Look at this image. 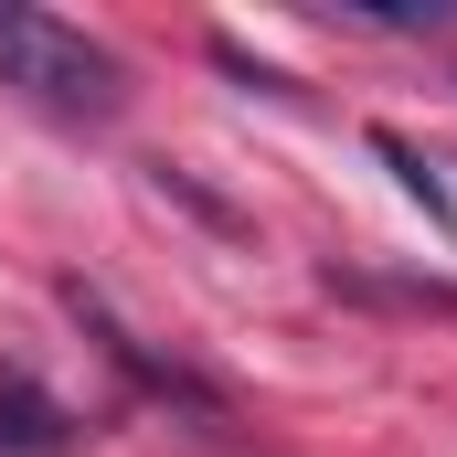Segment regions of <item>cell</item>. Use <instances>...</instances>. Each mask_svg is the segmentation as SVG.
I'll return each mask as SVG.
<instances>
[{"label":"cell","instance_id":"6da1fadb","mask_svg":"<svg viewBox=\"0 0 457 457\" xmlns=\"http://www.w3.org/2000/svg\"><path fill=\"white\" fill-rule=\"evenodd\" d=\"M0 86H21L54 117H117L128 107V64L107 43L54 21V11H21V0H0Z\"/></svg>","mask_w":457,"mask_h":457},{"label":"cell","instance_id":"3957f363","mask_svg":"<svg viewBox=\"0 0 457 457\" xmlns=\"http://www.w3.org/2000/svg\"><path fill=\"white\" fill-rule=\"evenodd\" d=\"M372 149H383V160H394V170H404V192H415V203H426V213H436V224H447V192H436V170H426V160H415V149H404V138H394V128H372Z\"/></svg>","mask_w":457,"mask_h":457},{"label":"cell","instance_id":"7a4b0ae2","mask_svg":"<svg viewBox=\"0 0 457 457\" xmlns=\"http://www.w3.org/2000/svg\"><path fill=\"white\" fill-rule=\"evenodd\" d=\"M75 436H86L75 404H54L32 372H0V457H75Z\"/></svg>","mask_w":457,"mask_h":457}]
</instances>
